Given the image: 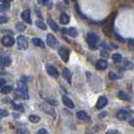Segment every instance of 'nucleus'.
<instances>
[{
  "instance_id": "obj_1",
  "label": "nucleus",
  "mask_w": 134,
  "mask_h": 134,
  "mask_svg": "<svg viewBox=\"0 0 134 134\" xmlns=\"http://www.w3.org/2000/svg\"><path fill=\"white\" fill-rule=\"evenodd\" d=\"M86 40H87V43L91 49H97L98 42H99V38H98L97 34H95L94 32H88L86 35Z\"/></svg>"
},
{
  "instance_id": "obj_2",
  "label": "nucleus",
  "mask_w": 134,
  "mask_h": 134,
  "mask_svg": "<svg viewBox=\"0 0 134 134\" xmlns=\"http://www.w3.org/2000/svg\"><path fill=\"white\" fill-rule=\"evenodd\" d=\"M17 46H18V49L20 50H25L28 48V41L25 38V36L23 35H19L17 37Z\"/></svg>"
},
{
  "instance_id": "obj_3",
  "label": "nucleus",
  "mask_w": 134,
  "mask_h": 134,
  "mask_svg": "<svg viewBox=\"0 0 134 134\" xmlns=\"http://www.w3.org/2000/svg\"><path fill=\"white\" fill-rule=\"evenodd\" d=\"M13 96H14L15 99H23V100L29 99V95H28L27 92H24V91L18 89V88L13 92Z\"/></svg>"
},
{
  "instance_id": "obj_4",
  "label": "nucleus",
  "mask_w": 134,
  "mask_h": 134,
  "mask_svg": "<svg viewBox=\"0 0 134 134\" xmlns=\"http://www.w3.org/2000/svg\"><path fill=\"white\" fill-rule=\"evenodd\" d=\"M1 42H2V44L4 45V46H6V47H11V46H13L14 43H15V39H14L12 36L6 35L4 37H2Z\"/></svg>"
},
{
  "instance_id": "obj_5",
  "label": "nucleus",
  "mask_w": 134,
  "mask_h": 134,
  "mask_svg": "<svg viewBox=\"0 0 134 134\" xmlns=\"http://www.w3.org/2000/svg\"><path fill=\"white\" fill-rule=\"evenodd\" d=\"M58 54H59V56L61 57V59L64 62L68 61V58H69V50H68L67 48H65V47L60 48V49L58 50Z\"/></svg>"
},
{
  "instance_id": "obj_6",
  "label": "nucleus",
  "mask_w": 134,
  "mask_h": 134,
  "mask_svg": "<svg viewBox=\"0 0 134 134\" xmlns=\"http://www.w3.org/2000/svg\"><path fill=\"white\" fill-rule=\"evenodd\" d=\"M40 107H41V110H43V111L46 112V113H49L50 115L52 114L53 117L55 116V111H54V109L52 108V106L48 105V104H46V103H43V104L40 105Z\"/></svg>"
},
{
  "instance_id": "obj_7",
  "label": "nucleus",
  "mask_w": 134,
  "mask_h": 134,
  "mask_svg": "<svg viewBox=\"0 0 134 134\" xmlns=\"http://www.w3.org/2000/svg\"><path fill=\"white\" fill-rule=\"evenodd\" d=\"M116 117L119 120H126L130 117V113L128 111H125V110H119L116 113Z\"/></svg>"
},
{
  "instance_id": "obj_8",
  "label": "nucleus",
  "mask_w": 134,
  "mask_h": 134,
  "mask_svg": "<svg viewBox=\"0 0 134 134\" xmlns=\"http://www.w3.org/2000/svg\"><path fill=\"white\" fill-rule=\"evenodd\" d=\"M21 17H22L23 20L26 23H28V24H31V23H32V20H31V13H30V10H29V9L24 10V11L22 12V14H21Z\"/></svg>"
},
{
  "instance_id": "obj_9",
  "label": "nucleus",
  "mask_w": 134,
  "mask_h": 134,
  "mask_svg": "<svg viewBox=\"0 0 134 134\" xmlns=\"http://www.w3.org/2000/svg\"><path fill=\"white\" fill-rule=\"evenodd\" d=\"M107 103H108V100H107L106 97L101 96V97L98 98V101H97V103H96V108H97V109H101V108H103L104 106H106Z\"/></svg>"
},
{
  "instance_id": "obj_10",
  "label": "nucleus",
  "mask_w": 134,
  "mask_h": 134,
  "mask_svg": "<svg viewBox=\"0 0 134 134\" xmlns=\"http://www.w3.org/2000/svg\"><path fill=\"white\" fill-rule=\"evenodd\" d=\"M46 42H47V44L49 45L50 47H55L56 44H57V40H56L55 36L52 35V34H47Z\"/></svg>"
},
{
  "instance_id": "obj_11",
  "label": "nucleus",
  "mask_w": 134,
  "mask_h": 134,
  "mask_svg": "<svg viewBox=\"0 0 134 134\" xmlns=\"http://www.w3.org/2000/svg\"><path fill=\"white\" fill-rule=\"evenodd\" d=\"M46 70H47L48 74L51 75L52 77H54V78H57V77H58V71H57V69H56L54 66H52V65H47V66H46Z\"/></svg>"
},
{
  "instance_id": "obj_12",
  "label": "nucleus",
  "mask_w": 134,
  "mask_h": 134,
  "mask_svg": "<svg viewBox=\"0 0 134 134\" xmlns=\"http://www.w3.org/2000/svg\"><path fill=\"white\" fill-rule=\"evenodd\" d=\"M76 116H77L78 119L82 120V121H90L89 115H88L85 111H78L77 113H76Z\"/></svg>"
},
{
  "instance_id": "obj_13",
  "label": "nucleus",
  "mask_w": 134,
  "mask_h": 134,
  "mask_svg": "<svg viewBox=\"0 0 134 134\" xmlns=\"http://www.w3.org/2000/svg\"><path fill=\"white\" fill-rule=\"evenodd\" d=\"M62 75H63V77L67 80L68 83L69 84L72 83V76H71V73H70V71H69V69L64 68L63 71H62Z\"/></svg>"
},
{
  "instance_id": "obj_14",
  "label": "nucleus",
  "mask_w": 134,
  "mask_h": 134,
  "mask_svg": "<svg viewBox=\"0 0 134 134\" xmlns=\"http://www.w3.org/2000/svg\"><path fill=\"white\" fill-rule=\"evenodd\" d=\"M107 65H108V63H107L106 60L101 59V60H98L97 63H96V68L98 70H104V69L107 68Z\"/></svg>"
},
{
  "instance_id": "obj_15",
  "label": "nucleus",
  "mask_w": 134,
  "mask_h": 134,
  "mask_svg": "<svg viewBox=\"0 0 134 134\" xmlns=\"http://www.w3.org/2000/svg\"><path fill=\"white\" fill-rule=\"evenodd\" d=\"M62 101H63V103H64V105L67 106L68 108H74V104H73V102L71 101V99L69 98V97H67L65 95H63L62 96Z\"/></svg>"
},
{
  "instance_id": "obj_16",
  "label": "nucleus",
  "mask_w": 134,
  "mask_h": 134,
  "mask_svg": "<svg viewBox=\"0 0 134 134\" xmlns=\"http://www.w3.org/2000/svg\"><path fill=\"white\" fill-rule=\"evenodd\" d=\"M69 21H70V17H69V15L66 14V13H64V12L61 13V15H60V23L63 24V25H66V24L69 23Z\"/></svg>"
},
{
  "instance_id": "obj_17",
  "label": "nucleus",
  "mask_w": 134,
  "mask_h": 134,
  "mask_svg": "<svg viewBox=\"0 0 134 134\" xmlns=\"http://www.w3.org/2000/svg\"><path fill=\"white\" fill-rule=\"evenodd\" d=\"M0 63H1V65H3V66H9V65L11 64V59H10L9 56H3V57H1V59H0Z\"/></svg>"
},
{
  "instance_id": "obj_18",
  "label": "nucleus",
  "mask_w": 134,
  "mask_h": 134,
  "mask_svg": "<svg viewBox=\"0 0 134 134\" xmlns=\"http://www.w3.org/2000/svg\"><path fill=\"white\" fill-rule=\"evenodd\" d=\"M32 42H33L34 45L38 46L40 48H44L45 47V43L43 42V40H41L40 38H38V37H34L33 39H32Z\"/></svg>"
},
{
  "instance_id": "obj_19",
  "label": "nucleus",
  "mask_w": 134,
  "mask_h": 134,
  "mask_svg": "<svg viewBox=\"0 0 134 134\" xmlns=\"http://www.w3.org/2000/svg\"><path fill=\"white\" fill-rule=\"evenodd\" d=\"M17 88L20 90H22V91H24V92H27L28 91L27 84L25 83L24 81H18V82H17Z\"/></svg>"
},
{
  "instance_id": "obj_20",
  "label": "nucleus",
  "mask_w": 134,
  "mask_h": 134,
  "mask_svg": "<svg viewBox=\"0 0 134 134\" xmlns=\"http://www.w3.org/2000/svg\"><path fill=\"white\" fill-rule=\"evenodd\" d=\"M118 97H119L121 100H126V101L130 100V96H129L125 91H122V90L118 92Z\"/></svg>"
},
{
  "instance_id": "obj_21",
  "label": "nucleus",
  "mask_w": 134,
  "mask_h": 134,
  "mask_svg": "<svg viewBox=\"0 0 134 134\" xmlns=\"http://www.w3.org/2000/svg\"><path fill=\"white\" fill-rule=\"evenodd\" d=\"M48 24H49V26H50V28L53 31H58V30H59V26H58V24H57L54 20L48 19Z\"/></svg>"
},
{
  "instance_id": "obj_22",
  "label": "nucleus",
  "mask_w": 134,
  "mask_h": 134,
  "mask_svg": "<svg viewBox=\"0 0 134 134\" xmlns=\"http://www.w3.org/2000/svg\"><path fill=\"white\" fill-rule=\"evenodd\" d=\"M12 90H13V87H12L11 85H5V86H3L2 88H1V93L2 94H8V93H10Z\"/></svg>"
},
{
  "instance_id": "obj_23",
  "label": "nucleus",
  "mask_w": 134,
  "mask_h": 134,
  "mask_svg": "<svg viewBox=\"0 0 134 134\" xmlns=\"http://www.w3.org/2000/svg\"><path fill=\"white\" fill-rule=\"evenodd\" d=\"M67 34H68V35H70L71 37H77V35H78V31H77V29H76V28L71 27L67 30Z\"/></svg>"
},
{
  "instance_id": "obj_24",
  "label": "nucleus",
  "mask_w": 134,
  "mask_h": 134,
  "mask_svg": "<svg viewBox=\"0 0 134 134\" xmlns=\"http://www.w3.org/2000/svg\"><path fill=\"white\" fill-rule=\"evenodd\" d=\"M123 67L125 68V69H133V63L131 61H129L128 59H125V60H123Z\"/></svg>"
},
{
  "instance_id": "obj_25",
  "label": "nucleus",
  "mask_w": 134,
  "mask_h": 134,
  "mask_svg": "<svg viewBox=\"0 0 134 134\" xmlns=\"http://www.w3.org/2000/svg\"><path fill=\"white\" fill-rule=\"evenodd\" d=\"M15 28H16L19 32H23V31L26 29V25L23 22H17L16 24H15Z\"/></svg>"
},
{
  "instance_id": "obj_26",
  "label": "nucleus",
  "mask_w": 134,
  "mask_h": 134,
  "mask_svg": "<svg viewBox=\"0 0 134 134\" xmlns=\"http://www.w3.org/2000/svg\"><path fill=\"white\" fill-rule=\"evenodd\" d=\"M112 60L115 62V63H119V62L122 61V56L120 53H114L112 55Z\"/></svg>"
},
{
  "instance_id": "obj_27",
  "label": "nucleus",
  "mask_w": 134,
  "mask_h": 134,
  "mask_svg": "<svg viewBox=\"0 0 134 134\" xmlns=\"http://www.w3.org/2000/svg\"><path fill=\"white\" fill-rule=\"evenodd\" d=\"M35 24H36V26L38 28H40V29H42V30H46V24L44 23V21L43 20H37L36 22H35Z\"/></svg>"
},
{
  "instance_id": "obj_28",
  "label": "nucleus",
  "mask_w": 134,
  "mask_h": 134,
  "mask_svg": "<svg viewBox=\"0 0 134 134\" xmlns=\"http://www.w3.org/2000/svg\"><path fill=\"white\" fill-rule=\"evenodd\" d=\"M29 121L32 123H38L40 121V117L39 116H37V115H33V114H31V115H29Z\"/></svg>"
},
{
  "instance_id": "obj_29",
  "label": "nucleus",
  "mask_w": 134,
  "mask_h": 134,
  "mask_svg": "<svg viewBox=\"0 0 134 134\" xmlns=\"http://www.w3.org/2000/svg\"><path fill=\"white\" fill-rule=\"evenodd\" d=\"M108 77H109V79H111V80H116V79L121 78V75H117L116 73H114V72H109Z\"/></svg>"
},
{
  "instance_id": "obj_30",
  "label": "nucleus",
  "mask_w": 134,
  "mask_h": 134,
  "mask_svg": "<svg viewBox=\"0 0 134 134\" xmlns=\"http://www.w3.org/2000/svg\"><path fill=\"white\" fill-rule=\"evenodd\" d=\"M8 9H9L8 3H1L0 4V12H6Z\"/></svg>"
},
{
  "instance_id": "obj_31",
  "label": "nucleus",
  "mask_w": 134,
  "mask_h": 134,
  "mask_svg": "<svg viewBox=\"0 0 134 134\" xmlns=\"http://www.w3.org/2000/svg\"><path fill=\"white\" fill-rule=\"evenodd\" d=\"M11 105L13 106V108H14L15 110H18V111H21V112L24 111V108H23V106L20 105V104H15V103L11 102Z\"/></svg>"
},
{
  "instance_id": "obj_32",
  "label": "nucleus",
  "mask_w": 134,
  "mask_h": 134,
  "mask_svg": "<svg viewBox=\"0 0 134 134\" xmlns=\"http://www.w3.org/2000/svg\"><path fill=\"white\" fill-rule=\"evenodd\" d=\"M101 46H102L103 48H105V49H108V50H111V49H113V46H112V45L108 44V43H105V42L101 43Z\"/></svg>"
},
{
  "instance_id": "obj_33",
  "label": "nucleus",
  "mask_w": 134,
  "mask_h": 134,
  "mask_svg": "<svg viewBox=\"0 0 134 134\" xmlns=\"http://www.w3.org/2000/svg\"><path fill=\"white\" fill-rule=\"evenodd\" d=\"M9 115V113H8V111L7 110H5V109H0V117H6V116H8Z\"/></svg>"
},
{
  "instance_id": "obj_34",
  "label": "nucleus",
  "mask_w": 134,
  "mask_h": 134,
  "mask_svg": "<svg viewBox=\"0 0 134 134\" xmlns=\"http://www.w3.org/2000/svg\"><path fill=\"white\" fill-rule=\"evenodd\" d=\"M18 133L20 134H29L30 133V131L26 128H19L18 129Z\"/></svg>"
},
{
  "instance_id": "obj_35",
  "label": "nucleus",
  "mask_w": 134,
  "mask_h": 134,
  "mask_svg": "<svg viewBox=\"0 0 134 134\" xmlns=\"http://www.w3.org/2000/svg\"><path fill=\"white\" fill-rule=\"evenodd\" d=\"M45 5L48 7V9H51V8H52V6H53L52 0H46V2H45Z\"/></svg>"
},
{
  "instance_id": "obj_36",
  "label": "nucleus",
  "mask_w": 134,
  "mask_h": 134,
  "mask_svg": "<svg viewBox=\"0 0 134 134\" xmlns=\"http://www.w3.org/2000/svg\"><path fill=\"white\" fill-rule=\"evenodd\" d=\"M8 21V18L6 16H1L0 15V24H3V23H6Z\"/></svg>"
},
{
  "instance_id": "obj_37",
  "label": "nucleus",
  "mask_w": 134,
  "mask_h": 134,
  "mask_svg": "<svg viewBox=\"0 0 134 134\" xmlns=\"http://www.w3.org/2000/svg\"><path fill=\"white\" fill-rule=\"evenodd\" d=\"M37 134H47V130L45 128H41L37 131Z\"/></svg>"
},
{
  "instance_id": "obj_38",
  "label": "nucleus",
  "mask_w": 134,
  "mask_h": 134,
  "mask_svg": "<svg viewBox=\"0 0 134 134\" xmlns=\"http://www.w3.org/2000/svg\"><path fill=\"white\" fill-rule=\"evenodd\" d=\"M101 56H103V57H105V58H107V57H109V52H107V51H101Z\"/></svg>"
},
{
  "instance_id": "obj_39",
  "label": "nucleus",
  "mask_w": 134,
  "mask_h": 134,
  "mask_svg": "<svg viewBox=\"0 0 134 134\" xmlns=\"http://www.w3.org/2000/svg\"><path fill=\"white\" fill-rule=\"evenodd\" d=\"M106 134H119V131H118V130H114V129H112V130H109Z\"/></svg>"
},
{
  "instance_id": "obj_40",
  "label": "nucleus",
  "mask_w": 134,
  "mask_h": 134,
  "mask_svg": "<svg viewBox=\"0 0 134 134\" xmlns=\"http://www.w3.org/2000/svg\"><path fill=\"white\" fill-rule=\"evenodd\" d=\"M5 79H3V78H0V88L1 87H3L4 86V84H5Z\"/></svg>"
},
{
  "instance_id": "obj_41",
  "label": "nucleus",
  "mask_w": 134,
  "mask_h": 134,
  "mask_svg": "<svg viewBox=\"0 0 134 134\" xmlns=\"http://www.w3.org/2000/svg\"><path fill=\"white\" fill-rule=\"evenodd\" d=\"M129 46L131 47V49H134V39H131L129 41Z\"/></svg>"
},
{
  "instance_id": "obj_42",
  "label": "nucleus",
  "mask_w": 134,
  "mask_h": 134,
  "mask_svg": "<svg viewBox=\"0 0 134 134\" xmlns=\"http://www.w3.org/2000/svg\"><path fill=\"white\" fill-rule=\"evenodd\" d=\"M2 3H8V2H11L12 0H0Z\"/></svg>"
},
{
  "instance_id": "obj_43",
  "label": "nucleus",
  "mask_w": 134,
  "mask_h": 134,
  "mask_svg": "<svg viewBox=\"0 0 134 134\" xmlns=\"http://www.w3.org/2000/svg\"><path fill=\"white\" fill-rule=\"evenodd\" d=\"M129 124H130L131 126H134V118H133V119H131V120L129 121Z\"/></svg>"
},
{
  "instance_id": "obj_44",
  "label": "nucleus",
  "mask_w": 134,
  "mask_h": 134,
  "mask_svg": "<svg viewBox=\"0 0 134 134\" xmlns=\"http://www.w3.org/2000/svg\"><path fill=\"white\" fill-rule=\"evenodd\" d=\"M38 2H39L40 4H45V2H46V0H37Z\"/></svg>"
},
{
  "instance_id": "obj_45",
  "label": "nucleus",
  "mask_w": 134,
  "mask_h": 134,
  "mask_svg": "<svg viewBox=\"0 0 134 134\" xmlns=\"http://www.w3.org/2000/svg\"><path fill=\"white\" fill-rule=\"evenodd\" d=\"M115 36H116V38H118V39L120 40V41H123V38H121V37H120V36H119V35H118V34H116V35H115Z\"/></svg>"
},
{
  "instance_id": "obj_46",
  "label": "nucleus",
  "mask_w": 134,
  "mask_h": 134,
  "mask_svg": "<svg viewBox=\"0 0 134 134\" xmlns=\"http://www.w3.org/2000/svg\"><path fill=\"white\" fill-rule=\"evenodd\" d=\"M106 115V112H103V113H101L100 115H99V117H104Z\"/></svg>"
},
{
  "instance_id": "obj_47",
  "label": "nucleus",
  "mask_w": 134,
  "mask_h": 134,
  "mask_svg": "<svg viewBox=\"0 0 134 134\" xmlns=\"http://www.w3.org/2000/svg\"><path fill=\"white\" fill-rule=\"evenodd\" d=\"M64 2H65L66 4H68V3H69V0H64Z\"/></svg>"
},
{
  "instance_id": "obj_48",
  "label": "nucleus",
  "mask_w": 134,
  "mask_h": 134,
  "mask_svg": "<svg viewBox=\"0 0 134 134\" xmlns=\"http://www.w3.org/2000/svg\"><path fill=\"white\" fill-rule=\"evenodd\" d=\"M1 130H2V129H1V127H0V131H1Z\"/></svg>"
},
{
  "instance_id": "obj_49",
  "label": "nucleus",
  "mask_w": 134,
  "mask_h": 134,
  "mask_svg": "<svg viewBox=\"0 0 134 134\" xmlns=\"http://www.w3.org/2000/svg\"><path fill=\"white\" fill-rule=\"evenodd\" d=\"M71 1H75V0H71Z\"/></svg>"
}]
</instances>
